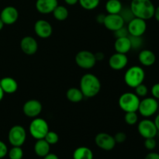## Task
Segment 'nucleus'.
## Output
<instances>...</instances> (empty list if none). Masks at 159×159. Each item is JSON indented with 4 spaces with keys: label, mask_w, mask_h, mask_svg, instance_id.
<instances>
[{
    "label": "nucleus",
    "mask_w": 159,
    "mask_h": 159,
    "mask_svg": "<svg viewBox=\"0 0 159 159\" xmlns=\"http://www.w3.org/2000/svg\"><path fill=\"white\" fill-rule=\"evenodd\" d=\"M130 8L135 17L144 20H151L154 17L155 6L152 0H132Z\"/></svg>",
    "instance_id": "obj_1"
},
{
    "label": "nucleus",
    "mask_w": 159,
    "mask_h": 159,
    "mask_svg": "<svg viewBox=\"0 0 159 159\" xmlns=\"http://www.w3.org/2000/svg\"><path fill=\"white\" fill-rule=\"evenodd\" d=\"M80 89L84 96L93 98L99 94L101 89V83L99 78L91 73L85 74L80 80Z\"/></svg>",
    "instance_id": "obj_2"
},
{
    "label": "nucleus",
    "mask_w": 159,
    "mask_h": 159,
    "mask_svg": "<svg viewBox=\"0 0 159 159\" xmlns=\"http://www.w3.org/2000/svg\"><path fill=\"white\" fill-rule=\"evenodd\" d=\"M124 79L127 86L134 89L138 85L144 83L145 79V71L142 67L134 65L126 71Z\"/></svg>",
    "instance_id": "obj_3"
},
{
    "label": "nucleus",
    "mask_w": 159,
    "mask_h": 159,
    "mask_svg": "<svg viewBox=\"0 0 159 159\" xmlns=\"http://www.w3.org/2000/svg\"><path fill=\"white\" fill-rule=\"evenodd\" d=\"M140 98L134 93H124L120 96L118 103L119 107L125 113L127 112H137L140 104Z\"/></svg>",
    "instance_id": "obj_4"
},
{
    "label": "nucleus",
    "mask_w": 159,
    "mask_h": 159,
    "mask_svg": "<svg viewBox=\"0 0 159 159\" xmlns=\"http://www.w3.org/2000/svg\"><path fill=\"white\" fill-rule=\"evenodd\" d=\"M30 134L35 140L43 139L49 131V125L43 118H34L29 126Z\"/></svg>",
    "instance_id": "obj_5"
},
{
    "label": "nucleus",
    "mask_w": 159,
    "mask_h": 159,
    "mask_svg": "<svg viewBox=\"0 0 159 159\" xmlns=\"http://www.w3.org/2000/svg\"><path fill=\"white\" fill-rule=\"evenodd\" d=\"M159 109V103L153 97H145L140 101L138 111L144 118L154 116Z\"/></svg>",
    "instance_id": "obj_6"
},
{
    "label": "nucleus",
    "mask_w": 159,
    "mask_h": 159,
    "mask_svg": "<svg viewBox=\"0 0 159 159\" xmlns=\"http://www.w3.org/2000/svg\"><path fill=\"white\" fill-rule=\"evenodd\" d=\"M26 139V132L23 127L15 125L12 127L8 134V140L12 146L21 147Z\"/></svg>",
    "instance_id": "obj_7"
},
{
    "label": "nucleus",
    "mask_w": 159,
    "mask_h": 159,
    "mask_svg": "<svg viewBox=\"0 0 159 159\" xmlns=\"http://www.w3.org/2000/svg\"><path fill=\"white\" fill-rule=\"evenodd\" d=\"M75 62L82 69H91L96 65V59L95 54L89 51H80L75 55Z\"/></svg>",
    "instance_id": "obj_8"
},
{
    "label": "nucleus",
    "mask_w": 159,
    "mask_h": 159,
    "mask_svg": "<svg viewBox=\"0 0 159 159\" xmlns=\"http://www.w3.org/2000/svg\"><path fill=\"white\" fill-rule=\"evenodd\" d=\"M138 130L139 134L144 139L155 138L158 132L154 121L148 118H144L138 123Z\"/></svg>",
    "instance_id": "obj_9"
},
{
    "label": "nucleus",
    "mask_w": 159,
    "mask_h": 159,
    "mask_svg": "<svg viewBox=\"0 0 159 159\" xmlns=\"http://www.w3.org/2000/svg\"><path fill=\"white\" fill-rule=\"evenodd\" d=\"M127 30L129 35L134 37H142L147 30L146 20L134 17L127 23Z\"/></svg>",
    "instance_id": "obj_10"
},
{
    "label": "nucleus",
    "mask_w": 159,
    "mask_h": 159,
    "mask_svg": "<svg viewBox=\"0 0 159 159\" xmlns=\"http://www.w3.org/2000/svg\"><path fill=\"white\" fill-rule=\"evenodd\" d=\"M95 143L99 148L107 152L113 150L116 144L113 136L104 132L96 134L95 138Z\"/></svg>",
    "instance_id": "obj_11"
},
{
    "label": "nucleus",
    "mask_w": 159,
    "mask_h": 159,
    "mask_svg": "<svg viewBox=\"0 0 159 159\" xmlns=\"http://www.w3.org/2000/svg\"><path fill=\"white\" fill-rule=\"evenodd\" d=\"M42 104L37 99H30L26 101L23 107V112L27 117L36 118L41 113Z\"/></svg>",
    "instance_id": "obj_12"
},
{
    "label": "nucleus",
    "mask_w": 159,
    "mask_h": 159,
    "mask_svg": "<svg viewBox=\"0 0 159 159\" xmlns=\"http://www.w3.org/2000/svg\"><path fill=\"white\" fill-rule=\"evenodd\" d=\"M124 24L125 23L120 14H107L103 22L105 27L113 32L124 26Z\"/></svg>",
    "instance_id": "obj_13"
},
{
    "label": "nucleus",
    "mask_w": 159,
    "mask_h": 159,
    "mask_svg": "<svg viewBox=\"0 0 159 159\" xmlns=\"http://www.w3.org/2000/svg\"><path fill=\"white\" fill-rule=\"evenodd\" d=\"M34 32L42 39H47L51 36L53 28L51 23L45 20H39L34 24Z\"/></svg>",
    "instance_id": "obj_14"
},
{
    "label": "nucleus",
    "mask_w": 159,
    "mask_h": 159,
    "mask_svg": "<svg viewBox=\"0 0 159 159\" xmlns=\"http://www.w3.org/2000/svg\"><path fill=\"white\" fill-rule=\"evenodd\" d=\"M109 66L115 71H120L125 68L128 64V57L125 54L114 53L109 58Z\"/></svg>",
    "instance_id": "obj_15"
},
{
    "label": "nucleus",
    "mask_w": 159,
    "mask_h": 159,
    "mask_svg": "<svg viewBox=\"0 0 159 159\" xmlns=\"http://www.w3.org/2000/svg\"><path fill=\"white\" fill-rule=\"evenodd\" d=\"M19 18V12L14 6H6L0 13V19L5 25H12L17 21Z\"/></svg>",
    "instance_id": "obj_16"
},
{
    "label": "nucleus",
    "mask_w": 159,
    "mask_h": 159,
    "mask_svg": "<svg viewBox=\"0 0 159 159\" xmlns=\"http://www.w3.org/2000/svg\"><path fill=\"white\" fill-rule=\"evenodd\" d=\"M20 48L26 55H34L38 50V43L33 37L26 36L20 41Z\"/></svg>",
    "instance_id": "obj_17"
},
{
    "label": "nucleus",
    "mask_w": 159,
    "mask_h": 159,
    "mask_svg": "<svg viewBox=\"0 0 159 159\" xmlns=\"http://www.w3.org/2000/svg\"><path fill=\"white\" fill-rule=\"evenodd\" d=\"M58 5L57 0H37L36 9L41 14L52 13Z\"/></svg>",
    "instance_id": "obj_18"
},
{
    "label": "nucleus",
    "mask_w": 159,
    "mask_h": 159,
    "mask_svg": "<svg viewBox=\"0 0 159 159\" xmlns=\"http://www.w3.org/2000/svg\"><path fill=\"white\" fill-rule=\"evenodd\" d=\"M138 61L143 66L150 67L156 61V55L151 50L144 49L138 54Z\"/></svg>",
    "instance_id": "obj_19"
},
{
    "label": "nucleus",
    "mask_w": 159,
    "mask_h": 159,
    "mask_svg": "<svg viewBox=\"0 0 159 159\" xmlns=\"http://www.w3.org/2000/svg\"><path fill=\"white\" fill-rule=\"evenodd\" d=\"M0 86L4 93L12 94L18 89V83L16 81L11 77H5L0 80Z\"/></svg>",
    "instance_id": "obj_20"
},
{
    "label": "nucleus",
    "mask_w": 159,
    "mask_h": 159,
    "mask_svg": "<svg viewBox=\"0 0 159 159\" xmlns=\"http://www.w3.org/2000/svg\"><path fill=\"white\" fill-rule=\"evenodd\" d=\"M114 49L116 52L120 54H127L131 50V43L128 37L116 38L114 43Z\"/></svg>",
    "instance_id": "obj_21"
},
{
    "label": "nucleus",
    "mask_w": 159,
    "mask_h": 159,
    "mask_svg": "<svg viewBox=\"0 0 159 159\" xmlns=\"http://www.w3.org/2000/svg\"><path fill=\"white\" fill-rule=\"evenodd\" d=\"M50 149H51V145L44 139L37 140L34 144V152L37 156L40 158H43L48 153H50Z\"/></svg>",
    "instance_id": "obj_22"
},
{
    "label": "nucleus",
    "mask_w": 159,
    "mask_h": 159,
    "mask_svg": "<svg viewBox=\"0 0 159 159\" xmlns=\"http://www.w3.org/2000/svg\"><path fill=\"white\" fill-rule=\"evenodd\" d=\"M73 159H93V152L88 147H79L73 152Z\"/></svg>",
    "instance_id": "obj_23"
},
{
    "label": "nucleus",
    "mask_w": 159,
    "mask_h": 159,
    "mask_svg": "<svg viewBox=\"0 0 159 159\" xmlns=\"http://www.w3.org/2000/svg\"><path fill=\"white\" fill-rule=\"evenodd\" d=\"M85 97L80 89L70 88L66 92V98L71 102H79Z\"/></svg>",
    "instance_id": "obj_24"
},
{
    "label": "nucleus",
    "mask_w": 159,
    "mask_h": 159,
    "mask_svg": "<svg viewBox=\"0 0 159 159\" xmlns=\"http://www.w3.org/2000/svg\"><path fill=\"white\" fill-rule=\"evenodd\" d=\"M106 10L108 14H119L123 8L120 0H108L106 3Z\"/></svg>",
    "instance_id": "obj_25"
},
{
    "label": "nucleus",
    "mask_w": 159,
    "mask_h": 159,
    "mask_svg": "<svg viewBox=\"0 0 159 159\" xmlns=\"http://www.w3.org/2000/svg\"><path fill=\"white\" fill-rule=\"evenodd\" d=\"M52 13L54 18L58 21H64V20H67V18L68 17V10L65 6L57 5Z\"/></svg>",
    "instance_id": "obj_26"
},
{
    "label": "nucleus",
    "mask_w": 159,
    "mask_h": 159,
    "mask_svg": "<svg viewBox=\"0 0 159 159\" xmlns=\"http://www.w3.org/2000/svg\"><path fill=\"white\" fill-rule=\"evenodd\" d=\"M79 2L85 10H93L98 7L100 0H79Z\"/></svg>",
    "instance_id": "obj_27"
},
{
    "label": "nucleus",
    "mask_w": 159,
    "mask_h": 159,
    "mask_svg": "<svg viewBox=\"0 0 159 159\" xmlns=\"http://www.w3.org/2000/svg\"><path fill=\"white\" fill-rule=\"evenodd\" d=\"M7 155L9 159H22L23 157V151L21 147L12 146L10 150H8Z\"/></svg>",
    "instance_id": "obj_28"
},
{
    "label": "nucleus",
    "mask_w": 159,
    "mask_h": 159,
    "mask_svg": "<svg viewBox=\"0 0 159 159\" xmlns=\"http://www.w3.org/2000/svg\"><path fill=\"white\" fill-rule=\"evenodd\" d=\"M119 14L122 17L125 23H128L135 17L130 7H123Z\"/></svg>",
    "instance_id": "obj_29"
},
{
    "label": "nucleus",
    "mask_w": 159,
    "mask_h": 159,
    "mask_svg": "<svg viewBox=\"0 0 159 159\" xmlns=\"http://www.w3.org/2000/svg\"><path fill=\"white\" fill-rule=\"evenodd\" d=\"M124 120L128 125L133 126L138 123V115L137 112H127L124 116Z\"/></svg>",
    "instance_id": "obj_30"
},
{
    "label": "nucleus",
    "mask_w": 159,
    "mask_h": 159,
    "mask_svg": "<svg viewBox=\"0 0 159 159\" xmlns=\"http://www.w3.org/2000/svg\"><path fill=\"white\" fill-rule=\"evenodd\" d=\"M43 139H44L50 145H53V144H56L58 142L59 136L56 132L50 131L49 130Z\"/></svg>",
    "instance_id": "obj_31"
},
{
    "label": "nucleus",
    "mask_w": 159,
    "mask_h": 159,
    "mask_svg": "<svg viewBox=\"0 0 159 159\" xmlns=\"http://www.w3.org/2000/svg\"><path fill=\"white\" fill-rule=\"evenodd\" d=\"M134 89H135L134 93L139 98L145 97V96L148 95V89L147 85H144V83L138 85L136 88H134Z\"/></svg>",
    "instance_id": "obj_32"
},
{
    "label": "nucleus",
    "mask_w": 159,
    "mask_h": 159,
    "mask_svg": "<svg viewBox=\"0 0 159 159\" xmlns=\"http://www.w3.org/2000/svg\"><path fill=\"white\" fill-rule=\"evenodd\" d=\"M130 43H131V49H139L143 44V40L141 37H134V36H129Z\"/></svg>",
    "instance_id": "obj_33"
},
{
    "label": "nucleus",
    "mask_w": 159,
    "mask_h": 159,
    "mask_svg": "<svg viewBox=\"0 0 159 159\" xmlns=\"http://www.w3.org/2000/svg\"><path fill=\"white\" fill-rule=\"evenodd\" d=\"M144 147L146 149L149 151H153L156 148L157 142L155 141V138H147L144 141Z\"/></svg>",
    "instance_id": "obj_34"
},
{
    "label": "nucleus",
    "mask_w": 159,
    "mask_h": 159,
    "mask_svg": "<svg viewBox=\"0 0 159 159\" xmlns=\"http://www.w3.org/2000/svg\"><path fill=\"white\" fill-rule=\"evenodd\" d=\"M114 34V36L116 38H120V37H128L129 33L128 30H127V28H126L125 26H123V27L120 28L117 30L114 31L113 32Z\"/></svg>",
    "instance_id": "obj_35"
},
{
    "label": "nucleus",
    "mask_w": 159,
    "mask_h": 159,
    "mask_svg": "<svg viewBox=\"0 0 159 159\" xmlns=\"http://www.w3.org/2000/svg\"><path fill=\"white\" fill-rule=\"evenodd\" d=\"M113 138H114L116 144H122V143L125 142V141L127 140V135L124 132H117L113 136Z\"/></svg>",
    "instance_id": "obj_36"
},
{
    "label": "nucleus",
    "mask_w": 159,
    "mask_h": 159,
    "mask_svg": "<svg viewBox=\"0 0 159 159\" xmlns=\"http://www.w3.org/2000/svg\"><path fill=\"white\" fill-rule=\"evenodd\" d=\"M8 154V148L2 141H0V159L6 157Z\"/></svg>",
    "instance_id": "obj_37"
},
{
    "label": "nucleus",
    "mask_w": 159,
    "mask_h": 159,
    "mask_svg": "<svg viewBox=\"0 0 159 159\" xmlns=\"http://www.w3.org/2000/svg\"><path fill=\"white\" fill-rule=\"evenodd\" d=\"M151 93H152V97L156 99L157 100H159V82L152 85Z\"/></svg>",
    "instance_id": "obj_38"
},
{
    "label": "nucleus",
    "mask_w": 159,
    "mask_h": 159,
    "mask_svg": "<svg viewBox=\"0 0 159 159\" xmlns=\"http://www.w3.org/2000/svg\"><path fill=\"white\" fill-rule=\"evenodd\" d=\"M144 159H159V154L157 152H150L146 155Z\"/></svg>",
    "instance_id": "obj_39"
},
{
    "label": "nucleus",
    "mask_w": 159,
    "mask_h": 159,
    "mask_svg": "<svg viewBox=\"0 0 159 159\" xmlns=\"http://www.w3.org/2000/svg\"><path fill=\"white\" fill-rule=\"evenodd\" d=\"M105 16L106 15H104V14L102 13L99 14V15L96 16V21H97L99 23H100V24H103L104 20H105Z\"/></svg>",
    "instance_id": "obj_40"
},
{
    "label": "nucleus",
    "mask_w": 159,
    "mask_h": 159,
    "mask_svg": "<svg viewBox=\"0 0 159 159\" xmlns=\"http://www.w3.org/2000/svg\"><path fill=\"white\" fill-rule=\"evenodd\" d=\"M95 57H96V61H101L103 60V58L105 57V55L102 52H97L95 54Z\"/></svg>",
    "instance_id": "obj_41"
},
{
    "label": "nucleus",
    "mask_w": 159,
    "mask_h": 159,
    "mask_svg": "<svg viewBox=\"0 0 159 159\" xmlns=\"http://www.w3.org/2000/svg\"><path fill=\"white\" fill-rule=\"evenodd\" d=\"M43 159H59L57 155L53 153H48L46 156L43 157Z\"/></svg>",
    "instance_id": "obj_42"
},
{
    "label": "nucleus",
    "mask_w": 159,
    "mask_h": 159,
    "mask_svg": "<svg viewBox=\"0 0 159 159\" xmlns=\"http://www.w3.org/2000/svg\"><path fill=\"white\" fill-rule=\"evenodd\" d=\"M64 1L68 6H75L79 2V0H64Z\"/></svg>",
    "instance_id": "obj_43"
},
{
    "label": "nucleus",
    "mask_w": 159,
    "mask_h": 159,
    "mask_svg": "<svg viewBox=\"0 0 159 159\" xmlns=\"http://www.w3.org/2000/svg\"><path fill=\"white\" fill-rule=\"evenodd\" d=\"M154 17L157 21L159 22V6H157L155 9V13H154Z\"/></svg>",
    "instance_id": "obj_44"
},
{
    "label": "nucleus",
    "mask_w": 159,
    "mask_h": 159,
    "mask_svg": "<svg viewBox=\"0 0 159 159\" xmlns=\"http://www.w3.org/2000/svg\"><path fill=\"white\" fill-rule=\"evenodd\" d=\"M154 123H155V126H156L158 131H159V113L158 115H157L156 116H155V120H154Z\"/></svg>",
    "instance_id": "obj_45"
},
{
    "label": "nucleus",
    "mask_w": 159,
    "mask_h": 159,
    "mask_svg": "<svg viewBox=\"0 0 159 159\" xmlns=\"http://www.w3.org/2000/svg\"><path fill=\"white\" fill-rule=\"evenodd\" d=\"M4 92H3V90L2 89L1 86H0V102H1L2 100L3 99V96H4Z\"/></svg>",
    "instance_id": "obj_46"
},
{
    "label": "nucleus",
    "mask_w": 159,
    "mask_h": 159,
    "mask_svg": "<svg viewBox=\"0 0 159 159\" xmlns=\"http://www.w3.org/2000/svg\"><path fill=\"white\" fill-rule=\"evenodd\" d=\"M4 23H3L2 22V20H1V19H0V31L2 30V28H3V26H4Z\"/></svg>",
    "instance_id": "obj_47"
},
{
    "label": "nucleus",
    "mask_w": 159,
    "mask_h": 159,
    "mask_svg": "<svg viewBox=\"0 0 159 159\" xmlns=\"http://www.w3.org/2000/svg\"><path fill=\"white\" fill-rule=\"evenodd\" d=\"M127 1H132V0H127Z\"/></svg>",
    "instance_id": "obj_48"
},
{
    "label": "nucleus",
    "mask_w": 159,
    "mask_h": 159,
    "mask_svg": "<svg viewBox=\"0 0 159 159\" xmlns=\"http://www.w3.org/2000/svg\"><path fill=\"white\" fill-rule=\"evenodd\" d=\"M158 1H159V0H158Z\"/></svg>",
    "instance_id": "obj_49"
},
{
    "label": "nucleus",
    "mask_w": 159,
    "mask_h": 159,
    "mask_svg": "<svg viewBox=\"0 0 159 159\" xmlns=\"http://www.w3.org/2000/svg\"><path fill=\"white\" fill-rule=\"evenodd\" d=\"M158 103H159V102H158Z\"/></svg>",
    "instance_id": "obj_50"
}]
</instances>
